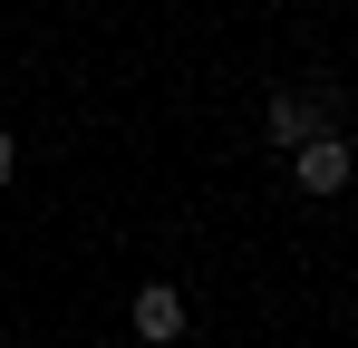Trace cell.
<instances>
[{
  "mask_svg": "<svg viewBox=\"0 0 358 348\" xmlns=\"http://www.w3.org/2000/svg\"><path fill=\"white\" fill-rule=\"evenodd\" d=\"M339 107H349V87L339 78H310V87H281L271 107H262V136L291 155V145H310V136H329L339 126Z\"/></svg>",
  "mask_w": 358,
  "mask_h": 348,
  "instance_id": "obj_1",
  "label": "cell"
},
{
  "mask_svg": "<svg viewBox=\"0 0 358 348\" xmlns=\"http://www.w3.org/2000/svg\"><path fill=\"white\" fill-rule=\"evenodd\" d=\"M349 174H358V145L339 136V126L310 136V145H291V184H300V194H339Z\"/></svg>",
  "mask_w": 358,
  "mask_h": 348,
  "instance_id": "obj_2",
  "label": "cell"
},
{
  "mask_svg": "<svg viewBox=\"0 0 358 348\" xmlns=\"http://www.w3.org/2000/svg\"><path fill=\"white\" fill-rule=\"evenodd\" d=\"M10 174H20V145H10V126H0V194H10Z\"/></svg>",
  "mask_w": 358,
  "mask_h": 348,
  "instance_id": "obj_4",
  "label": "cell"
},
{
  "mask_svg": "<svg viewBox=\"0 0 358 348\" xmlns=\"http://www.w3.org/2000/svg\"><path fill=\"white\" fill-rule=\"evenodd\" d=\"M126 319H136V339H145V348H175L194 310H184V290H175V281H145V290H136V310H126Z\"/></svg>",
  "mask_w": 358,
  "mask_h": 348,
  "instance_id": "obj_3",
  "label": "cell"
}]
</instances>
